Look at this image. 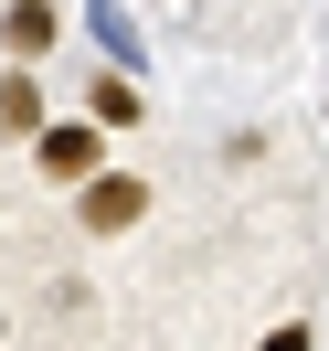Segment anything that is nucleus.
<instances>
[{"label": "nucleus", "instance_id": "nucleus-1", "mask_svg": "<svg viewBox=\"0 0 329 351\" xmlns=\"http://www.w3.org/2000/svg\"><path fill=\"white\" fill-rule=\"evenodd\" d=\"M138 213H149V181H138V171H107V160H96V171L75 181V223H85L96 245H107V234H128Z\"/></svg>", "mask_w": 329, "mask_h": 351}, {"label": "nucleus", "instance_id": "nucleus-2", "mask_svg": "<svg viewBox=\"0 0 329 351\" xmlns=\"http://www.w3.org/2000/svg\"><path fill=\"white\" fill-rule=\"evenodd\" d=\"M85 43L107 53L117 75H138V86H149V32H138V11H128V0H85Z\"/></svg>", "mask_w": 329, "mask_h": 351}, {"label": "nucleus", "instance_id": "nucleus-3", "mask_svg": "<svg viewBox=\"0 0 329 351\" xmlns=\"http://www.w3.org/2000/svg\"><path fill=\"white\" fill-rule=\"evenodd\" d=\"M32 160H43V181H85L96 160H107V128H96V117H75V128H32Z\"/></svg>", "mask_w": 329, "mask_h": 351}, {"label": "nucleus", "instance_id": "nucleus-4", "mask_svg": "<svg viewBox=\"0 0 329 351\" xmlns=\"http://www.w3.org/2000/svg\"><path fill=\"white\" fill-rule=\"evenodd\" d=\"M0 43L22 53V64H43V53L64 43V11H53V0H11V11H0Z\"/></svg>", "mask_w": 329, "mask_h": 351}, {"label": "nucleus", "instance_id": "nucleus-5", "mask_svg": "<svg viewBox=\"0 0 329 351\" xmlns=\"http://www.w3.org/2000/svg\"><path fill=\"white\" fill-rule=\"evenodd\" d=\"M85 117H96V128H138V117H149V96H138V75H96V86H85Z\"/></svg>", "mask_w": 329, "mask_h": 351}, {"label": "nucleus", "instance_id": "nucleus-6", "mask_svg": "<svg viewBox=\"0 0 329 351\" xmlns=\"http://www.w3.org/2000/svg\"><path fill=\"white\" fill-rule=\"evenodd\" d=\"M32 128H43V75L11 64V75H0V138H32Z\"/></svg>", "mask_w": 329, "mask_h": 351}, {"label": "nucleus", "instance_id": "nucleus-7", "mask_svg": "<svg viewBox=\"0 0 329 351\" xmlns=\"http://www.w3.org/2000/svg\"><path fill=\"white\" fill-rule=\"evenodd\" d=\"M255 351H319V330H308V319H276V330H265Z\"/></svg>", "mask_w": 329, "mask_h": 351}]
</instances>
